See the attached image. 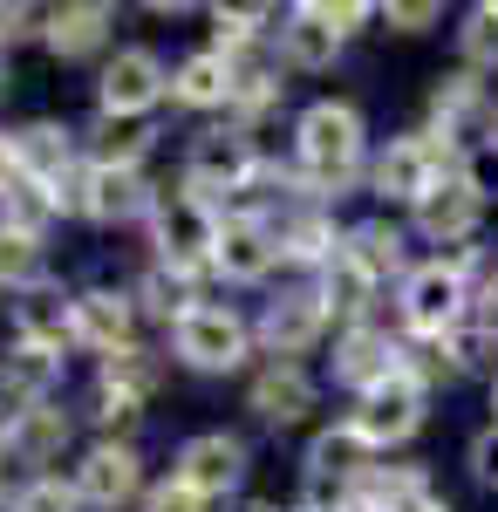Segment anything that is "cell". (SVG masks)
<instances>
[{
	"mask_svg": "<svg viewBox=\"0 0 498 512\" xmlns=\"http://www.w3.org/2000/svg\"><path fill=\"white\" fill-rule=\"evenodd\" d=\"M294 144H301L307 178H314L321 192L342 198V185L355 178V164H362L369 130H362V110H355V103H307L301 123H294Z\"/></svg>",
	"mask_w": 498,
	"mask_h": 512,
	"instance_id": "cell-1",
	"label": "cell"
},
{
	"mask_svg": "<svg viewBox=\"0 0 498 512\" xmlns=\"http://www.w3.org/2000/svg\"><path fill=\"white\" fill-rule=\"evenodd\" d=\"M219 233H226V219L212 212V198H198V192H164L151 205L157 267H178V274L212 267L219 260Z\"/></svg>",
	"mask_w": 498,
	"mask_h": 512,
	"instance_id": "cell-2",
	"label": "cell"
},
{
	"mask_svg": "<svg viewBox=\"0 0 498 512\" xmlns=\"http://www.w3.org/2000/svg\"><path fill=\"white\" fill-rule=\"evenodd\" d=\"M451 137L444 130H417V137H396L383 158H376V192L396 198V205H410L417 212L423 198L437 192L444 178H451Z\"/></svg>",
	"mask_w": 498,
	"mask_h": 512,
	"instance_id": "cell-3",
	"label": "cell"
},
{
	"mask_svg": "<svg viewBox=\"0 0 498 512\" xmlns=\"http://www.w3.org/2000/svg\"><path fill=\"white\" fill-rule=\"evenodd\" d=\"M171 349H178V362H185V369H198V376H226V369H239V362H246V321L232 315V308L198 301L192 315L171 328Z\"/></svg>",
	"mask_w": 498,
	"mask_h": 512,
	"instance_id": "cell-4",
	"label": "cell"
},
{
	"mask_svg": "<svg viewBox=\"0 0 498 512\" xmlns=\"http://www.w3.org/2000/svg\"><path fill=\"white\" fill-rule=\"evenodd\" d=\"M164 89H171V76H164V62H157L151 48H116L110 62H103L96 103H103V117L137 123V117H151L157 103H164Z\"/></svg>",
	"mask_w": 498,
	"mask_h": 512,
	"instance_id": "cell-5",
	"label": "cell"
},
{
	"mask_svg": "<svg viewBox=\"0 0 498 512\" xmlns=\"http://www.w3.org/2000/svg\"><path fill=\"white\" fill-rule=\"evenodd\" d=\"M348 431L362 437L369 451H389V444H410V437L423 431V383H417V376H389L383 390H369L362 403H355Z\"/></svg>",
	"mask_w": 498,
	"mask_h": 512,
	"instance_id": "cell-6",
	"label": "cell"
},
{
	"mask_svg": "<svg viewBox=\"0 0 498 512\" xmlns=\"http://www.w3.org/2000/svg\"><path fill=\"white\" fill-rule=\"evenodd\" d=\"M464 315H471V287H464L451 267L430 260V267H417V274H403V321H410L417 335L451 342Z\"/></svg>",
	"mask_w": 498,
	"mask_h": 512,
	"instance_id": "cell-7",
	"label": "cell"
},
{
	"mask_svg": "<svg viewBox=\"0 0 498 512\" xmlns=\"http://www.w3.org/2000/svg\"><path fill=\"white\" fill-rule=\"evenodd\" d=\"M253 171H260V151H253V137L246 130H205L192 151H185V192H239V185H253Z\"/></svg>",
	"mask_w": 498,
	"mask_h": 512,
	"instance_id": "cell-8",
	"label": "cell"
},
{
	"mask_svg": "<svg viewBox=\"0 0 498 512\" xmlns=\"http://www.w3.org/2000/svg\"><path fill=\"white\" fill-rule=\"evenodd\" d=\"M171 478L192 485L198 499H226V492H239V478H246V444L226 437V431H205L178 451V472Z\"/></svg>",
	"mask_w": 498,
	"mask_h": 512,
	"instance_id": "cell-9",
	"label": "cell"
},
{
	"mask_svg": "<svg viewBox=\"0 0 498 512\" xmlns=\"http://www.w3.org/2000/svg\"><path fill=\"white\" fill-rule=\"evenodd\" d=\"M137 485H144V465H137L130 444H96V451H82V465H76V499L82 506L116 512L123 499H137Z\"/></svg>",
	"mask_w": 498,
	"mask_h": 512,
	"instance_id": "cell-10",
	"label": "cell"
},
{
	"mask_svg": "<svg viewBox=\"0 0 498 512\" xmlns=\"http://www.w3.org/2000/svg\"><path fill=\"white\" fill-rule=\"evenodd\" d=\"M151 205L157 198L137 171H103V164H89L82 185H76V212L96 219V226H123V219H137V212H151Z\"/></svg>",
	"mask_w": 498,
	"mask_h": 512,
	"instance_id": "cell-11",
	"label": "cell"
},
{
	"mask_svg": "<svg viewBox=\"0 0 498 512\" xmlns=\"http://www.w3.org/2000/svg\"><path fill=\"white\" fill-rule=\"evenodd\" d=\"M335 376L369 396V390H383L389 376H410V362H403V342H389L383 328H348L342 349H335Z\"/></svg>",
	"mask_w": 498,
	"mask_h": 512,
	"instance_id": "cell-12",
	"label": "cell"
},
{
	"mask_svg": "<svg viewBox=\"0 0 498 512\" xmlns=\"http://www.w3.org/2000/svg\"><path fill=\"white\" fill-rule=\"evenodd\" d=\"M321 328H328V301H321V287H294V294H280L260 321V335H267V349L287 362V355H301L321 342Z\"/></svg>",
	"mask_w": 498,
	"mask_h": 512,
	"instance_id": "cell-13",
	"label": "cell"
},
{
	"mask_svg": "<svg viewBox=\"0 0 498 512\" xmlns=\"http://www.w3.org/2000/svg\"><path fill=\"white\" fill-rule=\"evenodd\" d=\"M14 328H21V342H35V349H55V355H62V342H76V301H69L62 287L35 280V287L14 301Z\"/></svg>",
	"mask_w": 498,
	"mask_h": 512,
	"instance_id": "cell-14",
	"label": "cell"
},
{
	"mask_svg": "<svg viewBox=\"0 0 498 512\" xmlns=\"http://www.w3.org/2000/svg\"><path fill=\"white\" fill-rule=\"evenodd\" d=\"M335 55H342V35L321 21V7H314V0L294 7V14L280 21V62H287V69L321 76V69H335Z\"/></svg>",
	"mask_w": 498,
	"mask_h": 512,
	"instance_id": "cell-15",
	"label": "cell"
},
{
	"mask_svg": "<svg viewBox=\"0 0 498 512\" xmlns=\"http://www.w3.org/2000/svg\"><path fill=\"white\" fill-rule=\"evenodd\" d=\"M110 21H116V7H103V0L55 7V14H41V41H48L62 62H82V55H96V48L110 41Z\"/></svg>",
	"mask_w": 498,
	"mask_h": 512,
	"instance_id": "cell-16",
	"label": "cell"
},
{
	"mask_svg": "<svg viewBox=\"0 0 498 512\" xmlns=\"http://www.w3.org/2000/svg\"><path fill=\"white\" fill-rule=\"evenodd\" d=\"M130 321H137V301L130 294H116V287H89V294H76V342H89V349H130Z\"/></svg>",
	"mask_w": 498,
	"mask_h": 512,
	"instance_id": "cell-17",
	"label": "cell"
},
{
	"mask_svg": "<svg viewBox=\"0 0 498 512\" xmlns=\"http://www.w3.org/2000/svg\"><path fill=\"white\" fill-rule=\"evenodd\" d=\"M478 212H485V198L471 192L464 178H444V185H437V192L417 205V233L437 239V246H458V239H471Z\"/></svg>",
	"mask_w": 498,
	"mask_h": 512,
	"instance_id": "cell-18",
	"label": "cell"
},
{
	"mask_svg": "<svg viewBox=\"0 0 498 512\" xmlns=\"http://www.w3.org/2000/svg\"><path fill=\"white\" fill-rule=\"evenodd\" d=\"M232 62L219 48H198L178 62V76H171V103H185V110H232Z\"/></svg>",
	"mask_w": 498,
	"mask_h": 512,
	"instance_id": "cell-19",
	"label": "cell"
},
{
	"mask_svg": "<svg viewBox=\"0 0 498 512\" xmlns=\"http://www.w3.org/2000/svg\"><path fill=\"white\" fill-rule=\"evenodd\" d=\"M273 260H280V239L260 226V219H226V233H219V274L226 280H267Z\"/></svg>",
	"mask_w": 498,
	"mask_h": 512,
	"instance_id": "cell-20",
	"label": "cell"
},
{
	"mask_svg": "<svg viewBox=\"0 0 498 512\" xmlns=\"http://www.w3.org/2000/svg\"><path fill=\"white\" fill-rule=\"evenodd\" d=\"M55 376H62V355H55V349H35V342H14V349L0 355V390L14 396L21 410H28V403H48V390H55Z\"/></svg>",
	"mask_w": 498,
	"mask_h": 512,
	"instance_id": "cell-21",
	"label": "cell"
},
{
	"mask_svg": "<svg viewBox=\"0 0 498 512\" xmlns=\"http://www.w3.org/2000/svg\"><path fill=\"white\" fill-rule=\"evenodd\" d=\"M253 410L267 424H301L307 410H314V383H307L294 362H273V369L253 376Z\"/></svg>",
	"mask_w": 498,
	"mask_h": 512,
	"instance_id": "cell-22",
	"label": "cell"
},
{
	"mask_svg": "<svg viewBox=\"0 0 498 512\" xmlns=\"http://www.w3.org/2000/svg\"><path fill=\"white\" fill-rule=\"evenodd\" d=\"M14 158H21V178L62 185V171H69V130H62V123H28V130H14Z\"/></svg>",
	"mask_w": 498,
	"mask_h": 512,
	"instance_id": "cell-23",
	"label": "cell"
},
{
	"mask_svg": "<svg viewBox=\"0 0 498 512\" xmlns=\"http://www.w3.org/2000/svg\"><path fill=\"white\" fill-rule=\"evenodd\" d=\"M376 287H383V280L369 274L348 246L328 260V267H321V301H328V315H362V308L376 301Z\"/></svg>",
	"mask_w": 498,
	"mask_h": 512,
	"instance_id": "cell-24",
	"label": "cell"
},
{
	"mask_svg": "<svg viewBox=\"0 0 498 512\" xmlns=\"http://www.w3.org/2000/svg\"><path fill=\"white\" fill-rule=\"evenodd\" d=\"M157 390V355H144L137 342L130 349L103 355V369H96V396H116V403H144Z\"/></svg>",
	"mask_w": 498,
	"mask_h": 512,
	"instance_id": "cell-25",
	"label": "cell"
},
{
	"mask_svg": "<svg viewBox=\"0 0 498 512\" xmlns=\"http://www.w3.org/2000/svg\"><path fill=\"white\" fill-rule=\"evenodd\" d=\"M62 444H69V417H62L55 403H28V410H14V458L48 465Z\"/></svg>",
	"mask_w": 498,
	"mask_h": 512,
	"instance_id": "cell-26",
	"label": "cell"
},
{
	"mask_svg": "<svg viewBox=\"0 0 498 512\" xmlns=\"http://www.w3.org/2000/svg\"><path fill=\"white\" fill-rule=\"evenodd\" d=\"M144 151H151V130H144V123L103 117L96 123V144H89V164H103V171H137Z\"/></svg>",
	"mask_w": 498,
	"mask_h": 512,
	"instance_id": "cell-27",
	"label": "cell"
},
{
	"mask_svg": "<svg viewBox=\"0 0 498 512\" xmlns=\"http://www.w3.org/2000/svg\"><path fill=\"white\" fill-rule=\"evenodd\" d=\"M342 246H348V253H355V260H362L376 280L403 274V233H396V226H383V219H376V226H355Z\"/></svg>",
	"mask_w": 498,
	"mask_h": 512,
	"instance_id": "cell-28",
	"label": "cell"
},
{
	"mask_svg": "<svg viewBox=\"0 0 498 512\" xmlns=\"http://www.w3.org/2000/svg\"><path fill=\"white\" fill-rule=\"evenodd\" d=\"M137 294H144V308H157V315L171 321V328H178V321H185V315H192V308H198L192 280L178 274V267H151V274H144V287H137Z\"/></svg>",
	"mask_w": 498,
	"mask_h": 512,
	"instance_id": "cell-29",
	"label": "cell"
},
{
	"mask_svg": "<svg viewBox=\"0 0 498 512\" xmlns=\"http://www.w3.org/2000/svg\"><path fill=\"white\" fill-rule=\"evenodd\" d=\"M35 267H41V239L0 219V287H35Z\"/></svg>",
	"mask_w": 498,
	"mask_h": 512,
	"instance_id": "cell-30",
	"label": "cell"
},
{
	"mask_svg": "<svg viewBox=\"0 0 498 512\" xmlns=\"http://www.w3.org/2000/svg\"><path fill=\"white\" fill-rule=\"evenodd\" d=\"M48 212H62V192H55V185H35V178H21V185L7 192V226H21V233H35V239H41Z\"/></svg>",
	"mask_w": 498,
	"mask_h": 512,
	"instance_id": "cell-31",
	"label": "cell"
},
{
	"mask_svg": "<svg viewBox=\"0 0 498 512\" xmlns=\"http://www.w3.org/2000/svg\"><path fill=\"white\" fill-rule=\"evenodd\" d=\"M464 62L471 69H498V0H478L471 14H464Z\"/></svg>",
	"mask_w": 498,
	"mask_h": 512,
	"instance_id": "cell-32",
	"label": "cell"
},
{
	"mask_svg": "<svg viewBox=\"0 0 498 512\" xmlns=\"http://www.w3.org/2000/svg\"><path fill=\"white\" fill-rule=\"evenodd\" d=\"M430 110H437V123H444V137L458 130L471 110H485V89H478V76H451L437 82V96H430Z\"/></svg>",
	"mask_w": 498,
	"mask_h": 512,
	"instance_id": "cell-33",
	"label": "cell"
},
{
	"mask_svg": "<svg viewBox=\"0 0 498 512\" xmlns=\"http://www.w3.org/2000/svg\"><path fill=\"white\" fill-rule=\"evenodd\" d=\"M76 485H62V478H28L21 492H14V506L7 512H76Z\"/></svg>",
	"mask_w": 498,
	"mask_h": 512,
	"instance_id": "cell-34",
	"label": "cell"
},
{
	"mask_svg": "<svg viewBox=\"0 0 498 512\" xmlns=\"http://www.w3.org/2000/svg\"><path fill=\"white\" fill-rule=\"evenodd\" d=\"M458 178L471 185L478 198H492L498 192V144H485V151H471V158L458 164Z\"/></svg>",
	"mask_w": 498,
	"mask_h": 512,
	"instance_id": "cell-35",
	"label": "cell"
},
{
	"mask_svg": "<svg viewBox=\"0 0 498 512\" xmlns=\"http://www.w3.org/2000/svg\"><path fill=\"white\" fill-rule=\"evenodd\" d=\"M376 14H383L389 28H403V35H417V28H430V21H437L444 7H437V0H396V7H376Z\"/></svg>",
	"mask_w": 498,
	"mask_h": 512,
	"instance_id": "cell-36",
	"label": "cell"
},
{
	"mask_svg": "<svg viewBox=\"0 0 498 512\" xmlns=\"http://www.w3.org/2000/svg\"><path fill=\"white\" fill-rule=\"evenodd\" d=\"M144 512H205V499H198L192 485H178V478H164L157 492H144Z\"/></svg>",
	"mask_w": 498,
	"mask_h": 512,
	"instance_id": "cell-37",
	"label": "cell"
},
{
	"mask_svg": "<svg viewBox=\"0 0 498 512\" xmlns=\"http://www.w3.org/2000/svg\"><path fill=\"white\" fill-rule=\"evenodd\" d=\"M471 478L478 485H498V424L471 437Z\"/></svg>",
	"mask_w": 498,
	"mask_h": 512,
	"instance_id": "cell-38",
	"label": "cell"
},
{
	"mask_svg": "<svg viewBox=\"0 0 498 512\" xmlns=\"http://www.w3.org/2000/svg\"><path fill=\"white\" fill-rule=\"evenodd\" d=\"M471 321H478V335H498V274L485 280V294L471 301Z\"/></svg>",
	"mask_w": 498,
	"mask_h": 512,
	"instance_id": "cell-39",
	"label": "cell"
},
{
	"mask_svg": "<svg viewBox=\"0 0 498 512\" xmlns=\"http://www.w3.org/2000/svg\"><path fill=\"white\" fill-rule=\"evenodd\" d=\"M21 185V158H14V137H0V198Z\"/></svg>",
	"mask_w": 498,
	"mask_h": 512,
	"instance_id": "cell-40",
	"label": "cell"
},
{
	"mask_svg": "<svg viewBox=\"0 0 498 512\" xmlns=\"http://www.w3.org/2000/svg\"><path fill=\"white\" fill-rule=\"evenodd\" d=\"M471 260H478V246H471V239H458V246H451V253H437V267H451V274H471Z\"/></svg>",
	"mask_w": 498,
	"mask_h": 512,
	"instance_id": "cell-41",
	"label": "cell"
},
{
	"mask_svg": "<svg viewBox=\"0 0 498 512\" xmlns=\"http://www.w3.org/2000/svg\"><path fill=\"white\" fill-rule=\"evenodd\" d=\"M396 512H451V506H444L437 492H417V499H403V506H396Z\"/></svg>",
	"mask_w": 498,
	"mask_h": 512,
	"instance_id": "cell-42",
	"label": "cell"
},
{
	"mask_svg": "<svg viewBox=\"0 0 498 512\" xmlns=\"http://www.w3.org/2000/svg\"><path fill=\"white\" fill-rule=\"evenodd\" d=\"M0 451H14V410L0 403Z\"/></svg>",
	"mask_w": 498,
	"mask_h": 512,
	"instance_id": "cell-43",
	"label": "cell"
},
{
	"mask_svg": "<svg viewBox=\"0 0 498 512\" xmlns=\"http://www.w3.org/2000/svg\"><path fill=\"white\" fill-rule=\"evenodd\" d=\"M492 410H498V383H492Z\"/></svg>",
	"mask_w": 498,
	"mask_h": 512,
	"instance_id": "cell-44",
	"label": "cell"
}]
</instances>
